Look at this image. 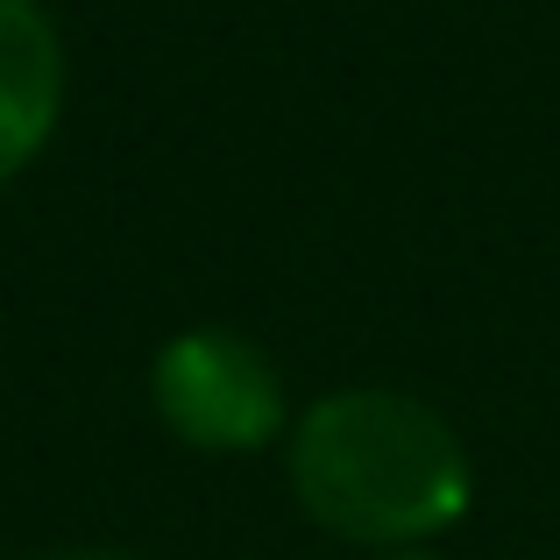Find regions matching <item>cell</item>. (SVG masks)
Returning a JSON list of instances; mask_svg holds the SVG:
<instances>
[{
	"label": "cell",
	"instance_id": "obj_2",
	"mask_svg": "<svg viewBox=\"0 0 560 560\" xmlns=\"http://www.w3.org/2000/svg\"><path fill=\"white\" fill-rule=\"evenodd\" d=\"M150 397L156 419L206 454H248L284 425V383H277L270 355L228 327H191L164 341L150 370Z\"/></svg>",
	"mask_w": 560,
	"mask_h": 560
},
{
	"label": "cell",
	"instance_id": "obj_3",
	"mask_svg": "<svg viewBox=\"0 0 560 560\" xmlns=\"http://www.w3.org/2000/svg\"><path fill=\"white\" fill-rule=\"evenodd\" d=\"M65 107V43L36 0H0V185L28 171Z\"/></svg>",
	"mask_w": 560,
	"mask_h": 560
},
{
	"label": "cell",
	"instance_id": "obj_1",
	"mask_svg": "<svg viewBox=\"0 0 560 560\" xmlns=\"http://www.w3.org/2000/svg\"><path fill=\"white\" fill-rule=\"evenodd\" d=\"M291 490L313 525L362 547H405L468 511V447L425 397L334 390L291 425Z\"/></svg>",
	"mask_w": 560,
	"mask_h": 560
},
{
	"label": "cell",
	"instance_id": "obj_4",
	"mask_svg": "<svg viewBox=\"0 0 560 560\" xmlns=\"http://www.w3.org/2000/svg\"><path fill=\"white\" fill-rule=\"evenodd\" d=\"M71 560H114V553H71Z\"/></svg>",
	"mask_w": 560,
	"mask_h": 560
}]
</instances>
